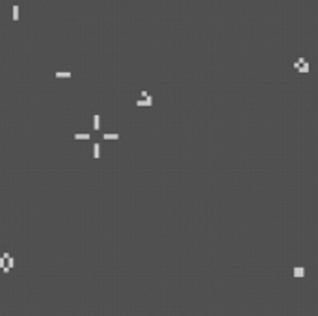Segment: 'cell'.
<instances>
[{
	"label": "cell",
	"instance_id": "6da1fadb",
	"mask_svg": "<svg viewBox=\"0 0 318 316\" xmlns=\"http://www.w3.org/2000/svg\"><path fill=\"white\" fill-rule=\"evenodd\" d=\"M17 19H19V6L15 4L13 6V21H17Z\"/></svg>",
	"mask_w": 318,
	"mask_h": 316
},
{
	"label": "cell",
	"instance_id": "7a4b0ae2",
	"mask_svg": "<svg viewBox=\"0 0 318 316\" xmlns=\"http://www.w3.org/2000/svg\"><path fill=\"white\" fill-rule=\"evenodd\" d=\"M56 76H60V78H67V76H71V73H56Z\"/></svg>",
	"mask_w": 318,
	"mask_h": 316
},
{
	"label": "cell",
	"instance_id": "3957f363",
	"mask_svg": "<svg viewBox=\"0 0 318 316\" xmlns=\"http://www.w3.org/2000/svg\"><path fill=\"white\" fill-rule=\"evenodd\" d=\"M303 273H305V271L301 270V268H296V275H298V277H300V275H303Z\"/></svg>",
	"mask_w": 318,
	"mask_h": 316
}]
</instances>
